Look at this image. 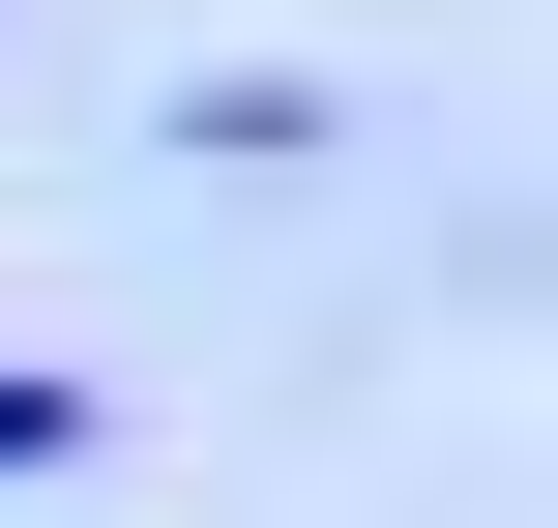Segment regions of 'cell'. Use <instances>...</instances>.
<instances>
[{"label":"cell","mask_w":558,"mask_h":528,"mask_svg":"<svg viewBox=\"0 0 558 528\" xmlns=\"http://www.w3.org/2000/svg\"><path fill=\"white\" fill-rule=\"evenodd\" d=\"M0 470H59V382H0Z\"/></svg>","instance_id":"cell-1"}]
</instances>
